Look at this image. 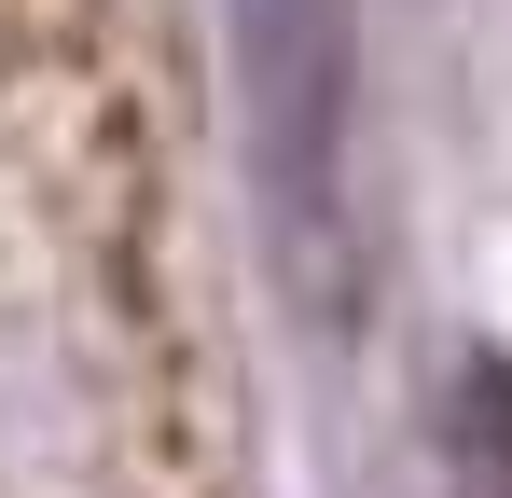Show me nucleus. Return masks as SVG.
<instances>
[{"label": "nucleus", "mask_w": 512, "mask_h": 498, "mask_svg": "<svg viewBox=\"0 0 512 498\" xmlns=\"http://www.w3.org/2000/svg\"><path fill=\"white\" fill-rule=\"evenodd\" d=\"M0 498H236L167 83L125 0H0Z\"/></svg>", "instance_id": "f257e3e1"}, {"label": "nucleus", "mask_w": 512, "mask_h": 498, "mask_svg": "<svg viewBox=\"0 0 512 498\" xmlns=\"http://www.w3.org/2000/svg\"><path fill=\"white\" fill-rule=\"evenodd\" d=\"M236 111H250V194L277 291L305 319H360L374 236H360V14L346 0H236Z\"/></svg>", "instance_id": "f03ea898"}, {"label": "nucleus", "mask_w": 512, "mask_h": 498, "mask_svg": "<svg viewBox=\"0 0 512 498\" xmlns=\"http://www.w3.org/2000/svg\"><path fill=\"white\" fill-rule=\"evenodd\" d=\"M443 485L512 498V360L499 346H457V374H443Z\"/></svg>", "instance_id": "7ed1b4c3"}]
</instances>
